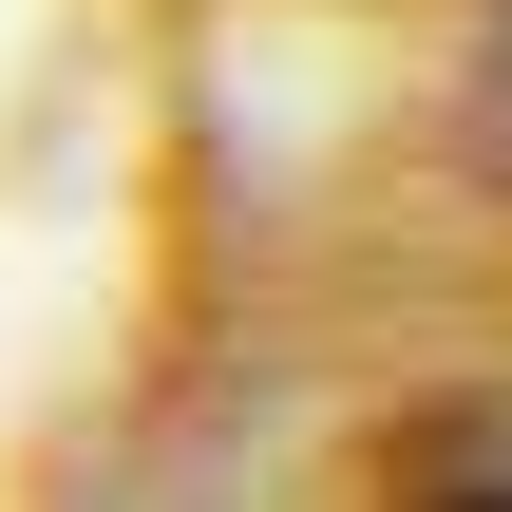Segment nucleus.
Here are the masks:
<instances>
[{
  "label": "nucleus",
  "instance_id": "1",
  "mask_svg": "<svg viewBox=\"0 0 512 512\" xmlns=\"http://www.w3.org/2000/svg\"><path fill=\"white\" fill-rule=\"evenodd\" d=\"M380 512H512V437H418L380 475Z\"/></svg>",
  "mask_w": 512,
  "mask_h": 512
}]
</instances>
